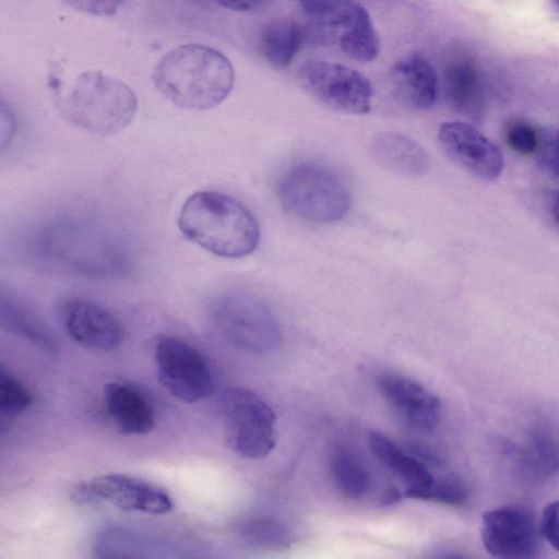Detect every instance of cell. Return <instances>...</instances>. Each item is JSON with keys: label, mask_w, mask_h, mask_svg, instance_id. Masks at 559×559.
Instances as JSON below:
<instances>
[{"label": "cell", "mask_w": 559, "mask_h": 559, "mask_svg": "<svg viewBox=\"0 0 559 559\" xmlns=\"http://www.w3.org/2000/svg\"><path fill=\"white\" fill-rule=\"evenodd\" d=\"M152 81L174 105L190 110L216 107L230 94L235 72L229 59L203 44H183L155 64Z\"/></svg>", "instance_id": "1"}, {"label": "cell", "mask_w": 559, "mask_h": 559, "mask_svg": "<svg viewBox=\"0 0 559 559\" xmlns=\"http://www.w3.org/2000/svg\"><path fill=\"white\" fill-rule=\"evenodd\" d=\"M33 403L29 390L3 368L0 372V411L2 417L13 418L23 414Z\"/></svg>", "instance_id": "25"}, {"label": "cell", "mask_w": 559, "mask_h": 559, "mask_svg": "<svg viewBox=\"0 0 559 559\" xmlns=\"http://www.w3.org/2000/svg\"><path fill=\"white\" fill-rule=\"evenodd\" d=\"M222 415L227 443L238 455L258 460L274 449L275 414L254 392L228 390L222 400Z\"/></svg>", "instance_id": "7"}, {"label": "cell", "mask_w": 559, "mask_h": 559, "mask_svg": "<svg viewBox=\"0 0 559 559\" xmlns=\"http://www.w3.org/2000/svg\"><path fill=\"white\" fill-rule=\"evenodd\" d=\"M308 15L318 19H330L353 3L352 0H295Z\"/></svg>", "instance_id": "29"}, {"label": "cell", "mask_w": 559, "mask_h": 559, "mask_svg": "<svg viewBox=\"0 0 559 559\" xmlns=\"http://www.w3.org/2000/svg\"><path fill=\"white\" fill-rule=\"evenodd\" d=\"M390 75L397 96L411 107L427 110L435 105L438 78L433 67L421 55L413 53L399 60Z\"/></svg>", "instance_id": "18"}, {"label": "cell", "mask_w": 559, "mask_h": 559, "mask_svg": "<svg viewBox=\"0 0 559 559\" xmlns=\"http://www.w3.org/2000/svg\"><path fill=\"white\" fill-rule=\"evenodd\" d=\"M1 322L10 331L27 338L46 350L53 352L56 345L47 329L28 309L15 300L1 298Z\"/></svg>", "instance_id": "23"}, {"label": "cell", "mask_w": 559, "mask_h": 559, "mask_svg": "<svg viewBox=\"0 0 559 559\" xmlns=\"http://www.w3.org/2000/svg\"><path fill=\"white\" fill-rule=\"evenodd\" d=\"M212 318L221 334L237 348L254 354L273 350L281 332L271 309L247 293H227L212 306Z\"/></svg>", "instance_id": "6"}, {"label": "cell", "mask_w": 559, "mask_h": 559, "mask_svg": "<svg viewBox=\"0 0 559 559\" xmlns=\"http://www.w3.org/2000/svg\"><path fill=\"white\" fill-rule=\"evenodd\" d=\"M221 7L234 11H252L266 3L267 0H213Z\"/></svg>", "instance_id": "33"}, {"label": "cell", "mask_w": 559, "mask_h": 559, "mask_svg": "<svg viewBox=\"0 0 559 559\" xmlns=\"http://www.w3.org/2000/svg\"><path fill=\"white\" fill-rule=\"evenodd\" d=\"M36 251L52 266L85 276H107L123 271L121 248L104 230L86 222H51L39 231Z\"/></svg>", "instance_id": "4"}, {"label": "cell", "mask_w": 559, "mask_h": 559, "mask_svg": "<svg viewBox=\"0 0 559 559\" xmlns=\"http://www.w3.org/2000/svg\"><path fill=\"white\" fill-rule=\"evenodd\" d=\"M71 500L80 506L110 504L124 511L165 514L173 509L166 490L126 474H106L78 484Z\"/></svg>", "instance_id": "10"}, {"label": "cell", "mask_w": 559, "mask_h": 559, "mask_svg": "<svg viewBox=\"0 0 559 559\" xmlns=\"http://www.w3.org/2000/svg\"><path fill=\"white\" fill-rule=\"evenodd\" d=\"M63 326L79 344L98 350H112L123 341V326L106 308L93 301L72 298L61 310Z\"/></svg>", "instance_id": "13"}, {"label": "cell", "mask_w": 559, "mask_h": 559, "mask_svg": "<svg viewBox=\"0 0 559 559\" xmlns=\"http://www.w3.org/2000/svg\"><path fill=\"white\" fill-rule=\"evenodd\" d=\"M438 141L444 153L468 173L495 180L503 168L500 150L473 124L463 121L442 123Z\"/></svg>", "instance_id": "12"}, {"label": "cell", "mask_w": 559, "mask_h": 559, "mask_svg": "<svg viewBox=\"0 0 559 559\" xmlns=\"http://www.w3.org/2000/svg\"><path fill=\"white\" fill-rule=\"evenodd\" d=\"M304 88L326 107L349 115L371 109L372 85L361 72L331 61H311L300 67Z\"/></svg>", "instance_id": "9"}, {"label": "cell", "mask_w": 559, "mask_h": 559, "mask_svg": "<svg viewBox=\"0 0 559 559\" xmlns=\"http://www.w3.org/2000/svg\"><path fill=\"white\" fill-rule=\"evenodd\" d=\"M504 139L515 152L527 155L536 152L538 130L524 120L509 121L504 128Z\"/></svg>", "instance_id": "27"}, {"label": "cell", "mask_w": 559, "mask_h": 559, "mask_svg": "<svg viewBox=\"0 0 559 559\" xmlns=\"http://www.w3.org/2000/svg\"><path fill=\"white\" fill-rule=\"evenodd\" d=\"M178 226L191 241L223 258H241L258 246L260 229L240 202L216 191H199L183 203Z\"/></svg>", "instance_id": "3"}, {"label": "cell", "mask_w": 559, "mask_h": 559, "mask_svg": "<svg viewBox=\"0 0 559 559\" xmlns=\"http://www.w3.org/2000/svg\"><path fill=\"white\" fill-rule=\"evenodd\" d=\"M449 104L460 114L479 119L485 110V90L477 67L469 60H456L443 74Z\"/></svg>", "instance_id": "20"}, {"label": "cell", "mask_w": 559, "mask_h": 559, "mask_svg": "<svg viewBox=\"0 0 559 559\" xmlns=\"http://www.w3.org/2000/svg\"><path fill=\"white\" fill-rule=\"evenodd\" d=\"M330 469L336 487L347 498L359 499L369 490V473L361 459L350 448H334L330 456Z\"/></svg>", "instance_id": "22"}, {"label": "cell", "mask_w": 559, "mask_h": 559, "mask_svg": "<svg viewBox=\"0 0 559 559\" xmlns=\"http://www.w3.org/2000/svg\"><path fill=\"white\" fill-rule=\"evenodd\" d=\"M539 531L544 538L559 551V500L552 501L545 507Z\"/></svg>", "instance_id": "31"}, {"label": "cell", "mask_w": 559, "mask_h": 559, "mask_svg": "<svg viewBox=\"0 0 559 559\" xmlns=\"http://www.w3.org/2000/svg\"><path fill=\"white\" fill-rule=\"evenodd\" d=\"M15 130L14 116L9 108L5 107L4 103H1L0 109V135H1V148L10 142Z\"/></svg>", "instance_id": "32"}, {"label": "cell", "mask_w": 559, "mask_h": 559, "mask_svg": "<svg viewBox=\"0 0 559 559\" xmlns=\"http://www.w3.org/2000/svg\"><path fill=\"white\" fill-rule=\"evenodd\" d=\"M371 155L385 169L405 177H419L429 169V157L415 140L395 132L377 134Z\"/></svg>", "instance_id": "19"}, {"label": "cell", "mask_w": 559, "mask_h": 559, "mask_svg": "<svg viewBox=\"0 0 559 559\" xmlns=\"http://www.w3.org/2000/svg\"><path fill=\"white\" fill-rule=\"evenodd\" d=\"M378 386L409 426L423 431L435 429L441 418L439 399L420 383L399 374H383Z\"/></svg>", "instance_id": "14"}, {"label": "cell", "mask_w": 559, "mask_h": 559, "mask_svg": "<svg viewBox=\"0 0 559 559\" xmlns=\"http://www.w3.org/2000/svg\"><path fill=\"white\" fill-rule=\"evenodd\" d=\"M108 417L120 433L141 436L155 427L156 415L146 394L136 385L112 381L104 389Z\"/></svg>", "instance_id": "15"}, {"label": "cell", "mask_w": 559, "mask_h": 559, "mask_svg": "<svg viewBox=\"0 0 559 559\" xmlns=\"http://www.w3.org/2000/svg\"><path fill=\"white\" fill-rule=\"evenodd\" d=\"M369 445L374 456L405 483V490L400 491L401 499L420 500L436 481L437 478L426 463L416 456L408 455L384 433L370 432Z\"/></svg>", "instance_id": "17"}, {"label": "cell", "mask_w": 559, "mask_h": 559, "mask_svg": "<svg viewBox=\"0 0 559 559\" xmlns=\"http://www.w3.org/2000/svg\"><path fill=\"white\" fill-rule=\"evenodd\" d=\"M71 8L95 16L114 15L126 0H62Z\"/></svg>", "instance_id": "30"}, {"label": "cell", "mask_w": 559, "mask_h": 559, "mask_svg": "<svg viewBox=\"0 0 559 559\" xmlns=\"http://www.w3.org/2000/svg\"><path fill=\"white\" fill-rule=\"evenodd\" d=\"M154 354L159 382L178 400L197 402L214 392L215 379L209 360L187 341L162 335Z\"/></svg>", "instance_id": "8"}, {"label": "cell", "mask_w": 559, "mask_h": 559, "mask_svg": "<svg viewBox=\"0 0 559 559\" xmlns=\"http://www.w3.org/2000/svg\"><path fill=\"white\" fill-rule=\"evenodd\" d=\"M536 152L542 167L559 178V127L538 130Z\"/></svg>", "instance_id": "28"}, {"label": "cell", "mask_w": 559, "mask_h": 559, "mask_svg": "<svg viewBox=\"0 0 559 559\" xmlns=\"http://www.w3.org/2000/svg\"><path fill=\"white\" fill-rule=\"evenodd\" d=\"M51 88L59 114L94 134L108 135L124 129L138 110L134 91L102 71H83L69 83L55 80Z\"/></svg>", "instance_id": "2"}, {"label": "cell", "mask_w": 559, "mask_h": 559, "mask_svg": "<svg viewBox=\"0 0 559 559\" xmlns=\"http://www.w3.org/2000/svg\"><path fill=\"white\" fill-rule=\"evenodd\" d=\"M304 44L300 25L290 19H277L264 26L259 48L263 58L275 68L290 64Z\"/></svg>", "instance_id": "21"}, {"label": "cell", "mask_w": 559, "mask_h": 559, "mask_svg": "<svg viewBox=\"0 0 559 559\" xmlns=\"http://www.w3.org/2000/svg\"><path fill=\"white\" fill-rule=\"evenodd\" d=\"M237 535L255 547L281 549L292 542V532L278 519L258 516L242 521L236 528Z\"/></svg>", "instance_id": "24"}, {"label": "cell", "mask_w": 559, "mask_h": 559, "mask_svg": "<svg viewBox=\"0 0 559 559\" xmlns=\"http://www.w3.org/2000/svg\"><path fill=\"white\" fill-rule=\"evenodd\" d=\"M550 211L554 221L559 226V190L554 191L550 197Z\"/></svg>", "instance_id": "34"}, {"label": "cell", "mask_w": 559, "mask_h": 559, "mask_svg": "<svg viewBox=\"0 0 559 559\" xmlns=\"http://www.w3.org/2000/svg\"><path fill=\"white\" fill-rule=\"evenodd\" d=\"M532 514L521 507L503 506L483 514L481 542L491 556L525 559L537 555L539 533Z\"/></svg>", "instance_id": "11"}, {"label": "cell", "mask_w": 559, "mask_h": 559, "mask_svg": "<svg viewBox=\"0 0 559 559\" xmlns=\"http://www.w3.org/2000/svg\"><path fill=\"white\" fill-rule=\"evenodd\" d=\"M554 3H555L556 9L559 10V0H554Z\"/></svg>", "instance_id": "35"}, {"label": "cell", "mask_w": 559, "mask_h": 559, "mask_svg": "<svg viewBox=\"0 0 559 559\" xmlns=\"http://www.w3.org/2000/svg\"><path fill=\"white\" fill-rule=\"evenodd\" d=\"M332 40L352 59L360 62L374 60L380 50V39L368 11L350 3L328 20Z\"/></svg>", "instance_id": "16"}, {"label": "cell", "mask_w": 559, "mask_h": 559, "mask_svg": "<svg viewBox=\"0 0 559 559\" xmlns=\"http://www.w3.org/2000/svg\"><path fill=\"white\" fill-rule=\"evenodd\" d=\"M278 197L294 215L314 223L342 219L350 206V195L332 170L318 164H299L281 179Z\"/></svg>", "instance_id": "5"}, {"label": "cell", "mask_w": 559, "mask_h": 559, "mask_svg": "<svg viewBox=\"0 0 559 559\" xmlns=\"http://www.w3.org/2000/svg\"><path fill=\"white\" fill-rule=\"evenodd\" d=\"M466 499L467 489L464 483L454 475L437 478L421 497V500H432L449 506H462Z\"/></svg>", "instance_id": "26"}]
</instances>
